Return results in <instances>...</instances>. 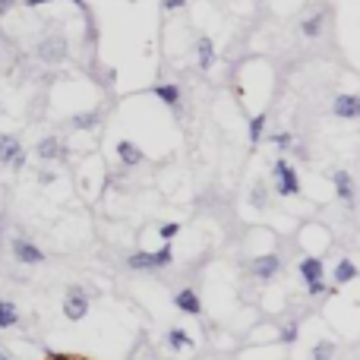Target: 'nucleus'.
I'll use <instances>...</instances> for the list:
<instances>
[{"label": "nucleus", "instance_id": "f3484780", "mask_svg": "<svg viewBox=\"0 0 360 360\" xmlns=\"http://www.w3.org/2000/svg\"><path fill=\"white\" fill-rule=\"evenodd\" d=\"M155 95L161 98L168 108H177V101H180V89H177V86H155Z\"/></svg>", "mask_w": 360, "mask_h": 360}, {"label": "nucleus", "instance_id": "f03ea898", "mask_svg": "<svg viewBox=\"0 0 360 360\" xmlns=\"http://www.w3.org/2000/svg\"><path fill=\"white\" fill-rule=\"evenodd\" d=\"M174 263L171 247H161L158 253H133L130 256V269H165Z\"/></svg>", "mask_w": 360, "mask_h": 360}, {"label": "nucleus", "instance_id": "9d476101", "mask_svg": "<svg viewBox=\"0 0 360 360\" xmlns=\"http://www.w3.org/2000/svg\"><path fill=\"white\" fill-rule=\"evenodd\" d=\"M38 155L45 158V161H57V158L67 155V149H63V143H60L57 136H48V139L38 143Z\"/></svg>", "mask_w": 360, "mask_h": 360}, {"label": "nucleus", "instance_id": "423d86ee", "mask_svg": "<svg viewBox=\"0 0 360 360\" xmlns=\"http://www.w3.org/2000/svg\"><path fill=\"white\" fill-rule=\"evenodd\" d=\"M174 303H177V310H183V313H190V316L203 313V303H199V297H196L193 288H183V291L174 294Z\"/></svg>", "mask_w": 360, "mask_h": 360}, {"label": "nucleus", "instance_id": "a878e982", "mask_svg": "<svg viewBox=\"0 0 360 360\" xmlns=\"http://www.w3.org/2000/svg\"><path fill=\"white\" fill-rule=\"evenodd\" d=\"M307 291H310V294H323V291H326L323 278H316V281H310V285H307Z\"/></svg>", "mask_w": 360, "mask_h": 360}, {"label": "nucleus", "instance_id": "9b49d317", "mask_svg": "<svg viewBox=\"0 0 360 360\" xmlns=\"http://www.w3.org/2000/svg\"><path fill=\"white\" fill-rule=\"evenodd\" d=\"M196 57H199V70H203V73H209L212 63H215V48H212V41L206 35L196 41Z\"/></svg>", "mask_w": 360, "mask_h": 360}, {"label": "nucleus", "instance_id": "6ab92c4d", "mask_svg": "<svg viewBox=\"0 0 360 360\" xmlns=\"http://www.w3.org/2000/svg\"><path fill=\"white\" fill-rule=\"evenodd\" d=\"M354 275H357V266L354 263H338V269H335V281L338 285H348V281H354Z\"/></svg>", "mask_w": 360, "mask_h": 360}, {"label": "nucleus", "instance_id": "f257e3e1", "mask_svg": "<svg viewBox=\"0 0 360 360\" xmlns=\"http://www.w3.org/2000/svg\"><path fill=\"white\" fill-rule=\"evenodd\" d=\"M272 174H275V193L278 196H297L300 193V180H297L294 168L288 165L285 158H278L275 168H272Z\"/></svg>", "mask_w": 360, "mask_h": 360}, {"label": "nucleus", "instance_id": "bb28decb", "mask_svg": "<svg viewBox=\"0 0 360 360\" xmlns=\"http://www.w3.org/2000/svg\"><path fill=\"white\" fill-rule=\"evenodd\" d=\"M294 335H297V326H285V332H281V338H285V341H294Z\"/></svg>", "mask_w": 360, "mask_h": 360}, {"label": "nucleus", "instance_id": "dca6fc26", "mask_svg": "<svg viewBox=\"0 0 360 360\" xmlns=\"http://www.w3.org/2000/svg\"><path fill=\"white\" fill-rule=\"evenodd\" d=\"M323 19H326V10H319L316 16H307V19H303V26H300V29H303V35H310V38L319 35V32H323Z\"/></svg>", "mask_w": 360, "mask_h": 360}, {"label": "nucleus", "instance_id": "ddd939ff", "mask_svg": "<svg viewBox=\"0 0 360 360\" xmlns=\"http://www.w3.org/2000/svg\"><path fill=\"white\" fill-rule=\"evenodd\" d=\"M117 155H120V161H123V165H139V161H143V152L136 149L133 143H127V139H123V143H117Z\"/></svg>", "mask_w": 360, "mask_h": 360}, {"label": "nucleus", "instance_id": "7c9ffc66", "mask_svg": "<svg viewBox=\"0 0 360 360\" xmlns=\"http://www.w3.org/2000/svg\"><path fill=\"white\" fill-rule=\"evenodd\" d=\"M26 7H45V3H51V0H23Z\"/></svg>", "mask_w": 360, "mask_h": 360}, {"label": "nucleus", "instance_id": "7ed1b4c3", "mask_svg": "<svg viewBox=\"0 0 360 360\" xmlns=\"http://www.w3.org/2000/svg\"><path fill=\"white\" fill-rule=\"evenodd\" d=\"M63 313H67V319H73V323H79L86 313H89V294L83 291V288H67V297H63Z\"/></svg>", "mask_w": 360, "mask_h": 360}, {"label": "nucleus", "instance_id": "2eb2a0df", "mask_svg": "<svg viewBox=\"0 0 360 360\" xmlns=\"http://www.w3.org/2000/svg\"><path fill=\"white\" fill-rule=\"evenodd\" d=\"M19 323V313L10 300H0V329H10V326Z\"/></svg>", "mask_w": 360, "mask_h": 360}, {"label": "nucleus", "instance_id": "20e7f679", "mask_svg": "<svg viewBox=\"0 0 360 360\" xmlns=\"http://www.w3.org/2000/svg\"><path fill=\"white\" fill-rule=\"evenodd\" d=\"M38 60H45V63H60V60H67V38L63 35H51L45 38L41 45H38Z\"/></svg>", "mask_w": 360, "mask_h": 360}, {"label": "nucleus", "instance_id": "c756f323", "mask_svg": "<svg viewBox=\"0 0 360 360\" xmlns=\"http://www.w3.org/2000/svg\"><path fill=\"white\" fill-rule=\"evenodd\" d=\"M183 7V0H165V10H180Z\"/></svg>", "mask_w": 360, "mask_h": 360}, {"label": "nucleus", "instance_id": "5701e85b", "mask_svg": "<svg viewBox=\"0 0 360 360\" xmlns=\"http://www.w3.org/2000/svg\"><path fill=\"white\" fill-rule=\"evenodd\" d=\"M177 231H180V225H174V221H168V225L161 228V240H165V243H168V240H174V237H177Z\"/></svg>", "mask_w": 360, "mask_h": 360}, {"label": "nucleus", "instance_id": "4be33fe9", "mask_svg": "<svg viewBox=\"0 0 360 360\" xmlns=\"http://www.w3.org/2000/svg\"><path fill=\"white\" fill-rule=\"evenodd\" d=\"M272 143H275L278 149H291L294 139H291V133H275V136H272Z\"/></svg>", "mask_w": 360, "mask_h": 360}, {"label": "nucleus", "instance_id": "aec40b11", "mask_svg": "<svg viewBox=\"0 0 360 360\" xmlns=\"http://www.w3.org/2000/svg\"><path fill=\"white\" fill-rule=\"evenodd\" d=\"M263 130H266V114H256V117L250 120V143H253V146H259Z\"/></svg>", "mask_w": 360, "mask_h": 360}, {"label": "nucleus", "instance_id": "39448f33", "mask_svg": "<svg viewBox=\"0 0 360 360\" xmlns=\"http://www.w3.org/2000/svg\"><path fill=\"white\" fill-rule=\"evenodd\" d=\"M13 256L19 259V263H26V266H38V263H45V253L35 247V243H29L26 237H13Z\"/></svg>", "mask_w": 360, "mask_h": 360}, {"label": "nucleus", "instance_id": "a211bd4d", "mask_svg": "<svg viewBox=\"0 0 360 360\" xmlns=\"http://www.w3.org/2000/svg\"><path fill=\"white\" fill-rule=\"evenodd\" d=\"M193 341H190V335L183 329H171L168 332V348H174V351H183V348H190Z\"/></svg>", "mask_w": 360, "mask_h": 360}, {"label": "nucleus", "instance_id": "c85d7f7f", "mask_svg": "<svg viewBox=\"0 0 360 360\" xmlns=\"http://www.w3.org/2000/svg\"><path fill=\"white\" fill-rule=\"evenodd\" d=\"M45 360H83V357H70V354H45Z\"/></svg>", "mask_w": 360, "mask_h": 360}, {"label": "nucleus", "instance_id": "0eeeda50", "mask_svg": "<svg viewBox=\"0 0 360 360\" xmlns=\"http://www.w3.org/2000/svg\"><path fill=\"white\" fill-rule=\"evenodd\" d=\"M335 117H345V120H354L360 114V98L357 95H338L335 105H332Z\"/></svg>", "mask_w": 360, "mask_h": 360}, {"label": "nucleus", "instance_id": "6e6552de", "mask_svg": "<svg viewBox=\"0 0 360 360\" xmlns=\"http://www.w3.org/2000/svg\"><path fill=\"white\" fill-rule=\"evenodd\" d=\"M250 269H253V275L256 278H272L275 275L278 269H281V259H278L275 253H269V256H259V259H253V266H250Z\"/></svg>", "mask_w": 360, "mask_h": 360}, {"label": "nucleus", "instance_id": "412c9836", "mask_svg": "<svg viewBox=\"0 0 360 360\" xmlns=\"http://www.w3.org/2000/svg\"><path fill=\"white\" fill-rule=\"evenodd\" d=\"M98 123V114H79V117H73V127L79 130H92Z\"/></svg>", "mask_w": 360, "mask_h": 360}, {"label": "nucleus", "instance_id": "1a4fd4ad", "mask_svg": "<svg viewBox=\"0 0 360 360\" xmlns=\"http://www.w3.org/2000/svg\"><path fill=\"white\" fill-rule=\"evenodd\" d=\"M19 155H23L19 139H16V136H3V133H0V165H13Z\"/></svg>", "mask_w": 360, "mask_h": 360}, {"label": "nucleus", "instance_id": "f8f14e48", "mask_svg": "<svg viewBox=\"0 0 360 360\" xmlns=\"http://www.w3.org/2000/svg\"><path fill=\"white\" fill-rule=\"evenodd\" d=\"M332 180H335V187H338V196H341L345 203H351V199H354V183H351V174L335 171V174H332Z\"/></svg>", "mask_w": 360, "mask_h": 360}, {"label": "nucleus", "instance_id": "2f4dec72", "mask_svg": "<svg viewBox=\"0 0 360 360\" xmlns=\"http://www.w3.org/2000/svg\"><path fill=\"white\" fill-rule=\"evenodd\" d=\"M0 360H10V357H7V354H3V351H0Z\"/></svg>", "mask_w": 360, "mask_h": 360}, {"label": "nucleus", "instance_id": "4468645a", "mask_svg": "<svg viewBox=\"0 0 360 360\" xmlns=\"http://www.w3.org/2000/svg\"><path fill=\"white\" fill-rule=\"evenodd\" d=\"M300 275H303V281H316V278H323V263L319 259H313V256H307L303 263H300Z\"/></svg>", "mask_w": 360, "mask_h": 360}, {"label": "nucleus", "instance_id": "cd10ccee", "mask_svg": "<svg viewBox=\"0 0 360 360\" xmlns=\"http://www.w3.org/2000/svg\"><path fill=\"white\" fill-rule=\"evenodd\" d=\"M13 7H16V0H0V16H7Z\"/></svg>", "mask_w": 360, "mask_h": 360}, {"label": "nucleus", "instance_id": "b1692460", "mask_svg": "<svg viewBox=\"0 0 360 360\" xmlns=\"http://www.w3.org/2000/svg\"><path fill=\"white\" fill-rule=\"evenodd\" d=\"M250 203H253V206H259V209H263V206H266V187H256L253 193H250Z\"/></svg>", "mask_w": 360, "mask_h": 360}, {"label": "nucleus", "instance_id": "393cba45", "mask_svg": "<svg viewBox=\"0 0 360 360\" xmlns=\"http://www.w3.org/2000/svg\"><path fill=\"white\" fill-rule=\"evenodd\" d=\"M316 360H332V345H319V348H316Z\"/></svg>", "mask_w": 360, "mask_h": 360}]
</instances>
